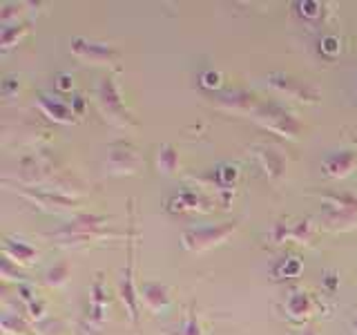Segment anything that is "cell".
<instances>
[{
    "label": "cell",
    "mask_w": 357,
    "mask_h": 335,
    "mask_svg": "<svg viewBox=\"0 0 357 335\" xmlns=\"http://www.w3.org/2000/svg\"><path fill=\"white\" fill-rule=\"evenodd\" d=\"M105 221H107L105 215H76L70 223H65V226H61L54 232H47L45 237L54 239L59 246H76L83 241L119 237V232H109L100 228Z\"/></svg>",
    "instance_id": "cell-1"
},
{
    "label": "cell",
    "mask_w": 357,
    "mask_h": 335,
    "mask_svg": "<svg viewBox=\"0 0 357 335\" xmlns=\"http://www.w3.org/2000/svg\"><path fill=\"white\" fill-rule=\"evenodd\" d=\"M252 119L266 130L282 134V137L295 139L301 132V123L293 117V112H288L279 103H259L252 112Z\"/></svg>",
    "instance_id": "cell-2"
},
{
    "label": "cell",
    "mask_w": 357,
    "mask_h": 335,
    "mask_svg": "<svg viewBox=\"0 0 357 335\" xmlns=\"http://www.w3.org/2000/svg\"><path fill=\"white\" fill-rule=\"evenodd\" d=\"M96 100H98V107L103 112V117L114 123V126H134V119L130 117V112L123 107L121 103V96H119V89H116V83L112 76H105L103 81L98 83V89H96Z\"/></svg>",
    "instance_id": "cell-3"
},
{
    "label": "cell",
    "mask_w": 357,
    "mask_h": 335,
    "mask_svg": "<svg viewBox=\"0 0 357 335\" xmlns=\"http://www.w3.org/2000/svg\"><path fill=\"white\" fill-rule=\"evenodd\" d=\"M239 221L232 219L226 223H219V226H206V228H190L181 234V241H183V248L188 251H206L217 246L221 241H226L230 234L237 230Z\"/></svg>",
    "instance_id": "cell-4"
},
{
    "label": "cell",
    "mask_w": 357,
    "mask_h": 335,
    "mask_svg": "<svg viewBox=\"0 0 357 335\" xmlns=\"http://www.w3.org/2000/svg\"><path fill=\"white\" fill-rule=\"evenodd\" d=\"M134 239H137V223H134V208L130 206V230H128V237H126L128 266H126V271H123V277H121V299H123V304L128 306L132 322H137L139 311H137V295H134V282H132V275H134Z\"/></svg>",
    "instance_id": "cell-5"
},
{
    "label": "cell",
    "mask_w": 357,
    "mask_h": 335,
    "mask_svg": "<svg viewBox=\"0 0 357 335\" xmlns=\"http://www.w3.org/2000/svg\"><path fill=\"white\" fill-rule=\"evenodd\" d=\"M72 54L78 56L85 63H94V65H107V63H116L119 61V52L112 47V45L103 43H89L81 36L72 38Z\"/></svg>",
    "instance_id": "cell-6"
},
{
    "label": "cell",
    "mask_w": 357,
    "mask_h": 335,
    "mask_svg": "<svg viewBox=\"0 0 357 335\" xmlns=\"http://www.w3.org/2000/svg\"><path fill=\"white\" fill-rule=\"evenodd\" d=\"M268 83L273 87H277L279 92H286L288 96L299 98V100H306V103H317V92L312 87L304 85L301 81H295L286 74H271L268 76Z\"/></svg>",
    "instance_id": "cell-7"
},
{
    "label": "cell",
    "mask_w": 357,
    "mask_h": 335,
    "mask_svg": "<svg viewBox=\"0 0 357 335\" xmlns=\"http://www.w3.org/2000/svg\"><path fill=\"white\" fill-rule=\"evenodd\" d=\"M355 163H357V152H353V150L333 152L324 159V172L335 179H344L351 174Z\"/></svg>",
    "instance_id": "cell-8"
},
{
    "label": "cell",
    "mask_w": 357,
    "mask_h": 335,
    "mask_svg": "<svg viewBox=\"0 0 357 335\" xmlns=\"http://www.w3.org/2000/svg\"><path fill=\"white\" fill-rule=\"evenodd\" d=\"M139 165V154L137 150L128 143H119L109 152L107 168L112 172H134V168Z\"/></svg>",
    "instance_id": "cell-9"
},
{
    "label": "cell",
    "mask_w": 357,
    "mask_h": 335,
    "mask_svg": "<svg viewBox=\"0 0 357 335\" xmlns=\"http://www.w3.org/2000/svg\"><path fill=\"white\" fill-rule=\"evenodd\" d=\"M22 197H27L31 201H36L38 206H45V208H70V206H76V201L72 197H65V195H59V193H47V190H20Z\"/></svg>",
    "instance_id": "cell-10"
},
{
    "label": "cell",
    "mask_w": 357,
    "mask_h": 335,
    "mask_svg": "<svg viewBox=\"0 0 357 335\" xmlns=\"http://www.w3.org/2000/svg\"><path fill=\"white\" fill-rule=\"evenodd\" d=\"M257 159H259L261 168L271 179H279L284 174V156L279 154L275 148H268V145L257 148Z\"/></svg>",
    "instance_id": "cell-11"
},
{
    "label": "cell",
    "mask_w": 357,
    "mask_h": 335,
    "mask_svg": "<svg viewBox=\"0 0 357 335\" xmlns=\"http://www.w3.org/2000/svg\"><path fill=\"white\" fill-rule=\"evenodd\" d=\"M38 105H40V110L45 112V114H47L50 119H54V121H59V123H72L74 117H76L70 105L61 103V100H54L47 94H38Z\"/></svg>",
    "instance_id": "cell-12"
},
{
    "label": "cell",
    "mask_w": 357,
    "mask_h": 335,
    "mask_svg": "<svg viewBox=\"0 0 357 335\" xmlns=\"http://www.w3.org/2000/svg\"><path fill=\"white\" fill-rule=\"evenodd\" d=\"M3 251H5V257H7V260H14L16 264H18V262H20V264H29V262H33V257H36V248H31L29 244L20 241V239L16 241V239H11V237L5 239Z\"/></svg>",
    "instance_id": "cell-13"
},
{
    "label": "cell",
    "mask_w": 357,
    "mask_h": 335,
    "mask_svg": "<svg viewBox=\"0 0 357 335\" xmlns=\"http://www.w3.org/2000/svg\"><path fill=\"white\" fill-rule=\"evenodd\" d=\"M219 103L230 107V110H234V112H239V110H250V112H255V107L259 105L255 100V96L248 94V92H234V94L228 92V94H221L219 96Z\"/></svg>",
    "instance_id": "cell-14"
},
{
    "label": "cell",
    "mask_w": 357,
    "mask_h": 335,
    "mask_svg": "<svg viewBox=\"0 0 357 335\" xmlns=\"http://www.w3.org/2000/svg\"><path fill=\"white\" fill-rule=\"evenodd\" d=\"M143 302L152 311H159V308L167 306V302H170V295H167V290L161 284H145L143 286Z\"/></svg>",
    "instance_id": "cell-15"
},
{
    "label": "cell",
    "mask_w": 357,
    "mask_h": 335,
    "mask_svg": "<svg viewBox=\"0 0 357 335\" xmlns=\"http://www.w3.org/2000/svg\"><path fill=\"white\" fill-rule=\"evenodd\" d=\"M98 279L94 282L92 286V306H89V311H92V318L94 322H103V311H105V295H103V279H100V275H96Z\"/></svg>",
    "instance_id": "cell-16"
},
{
    "label": "cell",
    "mask_w": 357,
    "mask_h": 335,
    "mask_svg": "<svg viewBox=\"0 0 357 335\" xmlns=\"http://www.w3.org/2000/svg\"><path fill=\"white\" fill-rule=\"evenodd\" d=\"M286 308L293 318H301L310 313V297L306 293H293L286 302Z\"/></svg>",
    "instance_id": "cell-17"
},
{
    "label": "cell",
    "mask_w": 357,
    "mask_h": 335,
    "mask_svg": "<svg viewBox=\"0 0 357 335\" xmlns=\"http://www.w3.org/2000/svg\"><path fill=\"white\" fill-rule=\"evenodd\" d=\"M27 31V22H16V25H5L3 27V36H0V45L3 50L14 47V43Z\"/></svg>",
    "instance_id": "cell-18"
},
{
    "label": "cell",
    "mask_w": 357,
    "mask_h": 335,
    "mask_svg": "<svg viewBox=\"0 0 357 335\" xmlns=\"http://www.w3.org/2000/svg\"><path fill=\"white\" fill-rule=\"evenodd\" d=\"M176 163H178V154L174 152L172 145H163L159 150V168L163 172H174L176 170Z\"/></svg>",
    "instance_id": "cell-19"
},
{
    "label": "cell",
    "mask_w": 357,
    "mask_h": 335,
    "mask_svg": "<svg viewBox=\"0 0 357 335\" xmlns=\"http://www.w3.org/2000/svg\"><path fill=\"white\" fill-rule=\"evenodd\" d=\"M67 277H70V266H67V264L54 266V268H50L47 273H45V284H50V286H61V284L67 282Z\"/></svg>",
    "instance_id": "cell-20"
},
{
    "label": "cell",
    "mask_w": 357,
    "mask_h": 335,
    "mask_svg": "<svg viewBox=\"0 0 357 335\" xmlns=\"http://www.w3.org/2000/svg\"><path fill=\"white\" fill-rule=\"evenodd\" d=\"M237 174H239V165H234V163L221 165L217 170V184L221 188H230L234 184V179H237Z\"/></svg>",
    "instance_id": "cell-21"
},
{
    "label": "cell",
    "mask_w": 357,
    "mask_h": 335,
    "mask_svg": "<svg viewBox=\"0 0 357 335\" xmlns=\"http://www.w3.org/2000/svg\"><path fill=\"white\" fill-rule=\"evenodd\" d=\"M3 329H5V333H14V335H29L27 324L22 322L20 318L9 315V313L3 318Z\"/></svg>",
    "instance_id": "cell-22"
},
{
    "label": "cell",
    "mask_w": 357,
    "mask_h": 335,
    "mask_svg": "<svg viewBox=\"0 0 357 335\" xmlns=\"http://www.w3.org/2000/svg\"><path fill=\"white\" fill-rule=\"evenodd\" d=\"M299 271H301L299 260H286L282 266H277V268H275V275H277V277H297Z\"/></svg>",
    "instance_id": "cell-23"
},
{
    "label": "cell",
    "mask_w": 357,
    "mask_h": 335,
    "mask_svg": "<svg viewBox=\"0 0 357 335\" xmlns=\"http://www.w3.org/2000/svg\"><path fill=\"white\" fill-rule=\"evenodd\" d=\"M201 81H204L206 87H219L221 85V74H217V72H206L204 76H201Z\"/></svg>",
    "instance_id": "cell-24"
},
{
    "label": "cell",
    "mask_w": 357,
    "mask_h": 335,
    "mask_svg": "<svg viewBox=\"0 0 357 335\" xmlns=\"http://www.w3.org/2000/svg\"><path fill=\"white\" fill-rule=\"evenodd\" d=\"M183 335H201L199 324H197V318H195V313H190L188 324H185V333H183Z\"/></svg>",
    "instance_id": "cell-25"
},
{
    "label": "cell",
    "mask_w": 357,
    "mask_h": 335,
    "mask_svg": "<svg viewBox=\"0 0 357 335\" xmlns=\"http://www.w3.org/2000/svg\"><path fill=\"white\" fill-rule=\"evenodd\" d=\"M16 78L14 76H7L5 81H3V96H9L11 92H14V87H16Z\"/></svg>",
    "instance_id": "cell-26"
},
{
    "label": "cell",
    "mask_w": 357,
    "mask_h": 335,
    "mask_svg": "<svg viewBox=\"0 0 357 335\" xmlns=\"http://www.w3.org/2000/svg\"><path fill=\"white\" fill-rule=\"evenodd\" d=\"M70 81H72L70 76H67V74H61V76H59V87H61V89H70V87H72Z\"/></svg>",
    "instance_id": "cell-27"
},
{
    "label": "cell",
    "mask_w": 357,
    "mask_h": 335,
    "mask_svg": "<svg viewBox=\"0 0 357 335\" xmlns=\"http://www.w3.org/2000/svg\"><path fill=\"white\" fill-rule=\"evenodd\" d=\"M81 112H83V98L76 96V100H74V114H81Z\"/></svg>",
    "instance_id": "cell-28"
},
{
    "label": "cell",
    "mask_w": 357,
    "mask_h": 335,
    "mask_svg": "<svg viewBox=\"0 0 357 335\" xmlns=\"http://www.w3.org/2000/svg\"><path fill=\"white\" fill-rule=\"evenodd\" d=\"M301 335H317V331H315V329H312V327H308V329H306L304 333H301Z\"/></svg>",
    "instance_id": "cell-29"
}]
</instances>
